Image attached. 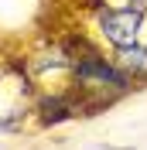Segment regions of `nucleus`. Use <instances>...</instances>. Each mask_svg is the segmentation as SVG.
<instances>
[{"mask_svg":"<svg viewBox=\"0 0 147 150\" xmlns=\"http://www.w3.org/2000/svg\"><path fill=\"white\" fill-rule=\"evenodd\" d=\"M140 24H144V10L140 7H116V10H103L99 14L103 34H106V41H113L116 48L137 41Z\"/></svg>","mask_w":147,"mask_h":150,"instance_id":"obj_1","label":"nucleus"},{"mask_svg":"<svg viewBox=\"0 0 147 150\" xmlns=\"http://www.w3.org/2000/svg\"><path fill=\"white\" fill-rule=\"evenodd\" d=\"M113 65H116L123 75H130V79H147V48L137 45V41L120 45V48H116V58H113Z\"/></svg>","mask_w":147,"mask_h":150,"instance_id":"obj_2","label":"nucleus"},{"mask_svg":"<svg viewBox=\"0 0 147 150\" xmlns=\"http://www.w3.org/2000/svg\"><path fill=\"white\" fill-rule=\"evenodd\" d=\"M127 4H130V7H140V10L147 7V0H127Z\"/></svg>","mask_w":147,"mask_h":150,"instance_id":"obj_3","label":"nucleus"}]
</instances>
